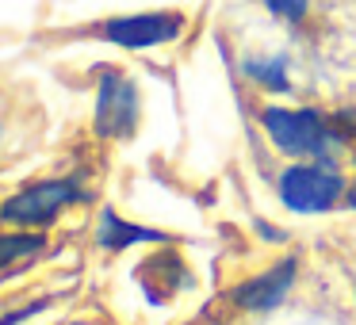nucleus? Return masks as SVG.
Returning <instances> with one entry per match:
<instances>
[{
    "instance_id": "nucleus-7",
    "label": "nucleus",
    "mask_w": 356,
    "mask_h": 325,
    "mask_svg": "<svg viewBox=\"0 0 356 325\" xmlns=\"http://www.w3.org/2000/svg\"><path fill=\"white\" fill-rule=\"evenodd\" d=\"M138 241H165V233L157 230H142V226H131L115 215V210H104L100 215V245L119 253V249H131Z\"/></svg>"
},
{
    "instance_id": "nucleus-11",
    "label": "nucleus",
    "mask_w": 356,
    "mask_h": 325,
    "mask_svg": "<svg viewBox=\"0 0 356 325\" xmlns=\"http://www.w3.org/2000/svg\"><path fill=\"white\" fill-rule=\"evenodd\" d=\"M42 306H47V299H42V302H31V306H27V310H12L8 317H0V325H19V322H27V317H31V314H39Z\"/></svg>"
},
{
    "instance_id": "nucleus-4",
    "label": "nucleus",
    "mask_w": 356,
    "mask_h": 325,
    "mask_svg": "<svg viewBox=\"0 0 356 325\" xmlns=\"http://www.w3.org/2000/svg\"><path fill=\"white\" fill-rule=\"evenodd\" d=\"M138 123V88L123 73L108 69L96 92V131L104 138H127Z\"/></svg>"
},
{
    "instance_id": "nucleus-3",
    "label": "nucleus",
    "mask_w": 356,
    "mask_h": 325,
    "mask_svg": "<svg viewBox=\"0 0 356 325\" xmlns=\"http://www.w3.org/2000/svg\"><path fill=\"white\" fill-rule=\"evenodd\" d=\"M81 199H85V192L73 180H47V184L24 188L12 199H4L0 218L4 222H19V226H47L58 210H65L70 203H81Z\"/></svg>"
},
{
    "instance_id": "nucleus-6",
    "label": "nucleus",
    "mask_w": 356,
    "mask_h": 325,
    "mask_svg": "<svg viewBox=\"0 0 356 325\" xmlns=\"http://www.w3.org/2000/svg\"><path fill=\"white\" fill-rule=\"evenodd\" d=\"M291 279H295V260H284V264H276L272 272H264V276L241 283L234 299H238V306H245V310H272L287 294Z\"/></svg>"
},
{
    "instance_id": "nucleus-8",
    "label": "nucleus",
    "mask_w": 356,
    "mask_h": 325,
    "mask_svg": "<svg viewBox=\"0 0 356 325\" xmlns=\"http://www.w3.org/2000/svg\"><path fill=\"white\" fill-rule=\"evenodd\" d=\"M42 245H47L42 233H0V268L12 264V260H19V256L39 253Z\"/></svg>"
},
{
    "instance_id": "nucleus-10",
    "label": "nucleus",
    "mask_w": 356,
    "mask_h": 325,
    "mask_svg": "<svg viewBox=\"0 0 356 325\" xmlns=\"http://www.w3.org/2000/svg\"><path fill=\"white\" fill-rule=\"evenodd\" d=\"M264 4H268V12H276L280 19H287V24H299L310 8V0H264Z\"/></svg>"
},
{
    "instance_id": "nucleus-5",
    "label": "nucleus",
    "mask_w": 356,
    "mask_h": 325,
    "mask_svg": "<svg viewBox=\"0 0 356 325\" xmlns=\"http://www.w3.org/2000/svg\"><path fill=\"white\" fill-rule=\"evenodd\" d=\"M184 31V16L177 12H146V16H119L104 24V39L127 50H146V47H161V42L180 39Z\"/></svg>"
},
{
    "instance_id": "nucleus-12",
    "label": "nucleus",
    "mask_w": 356,
    "mask_h": 325,
    "mask_svg": "<svg viewBox=\"0 0 356 325\" xmlns=\"http://www.w3.org/2000/svg\"><path fill=\"white\" fill-rule=\"evenodd\" d=\"M348 203H353V207H356V184L348 188Z\"/></svg>"
},
{
    "instance_id": "nucleus-9",
    "label": "nucleus",
    "mask_w": 356,
    "mask_h": 325,
    "mask_svg": "<svg viewBox=\"0 0 356 325\" xmlns=\"http://www.w3.org/2000/svg\"><path fill=\"white\" fill-rule=\"evenodd\" d=\"M245 73L253 81H261L264 88H287V62L284 58H272V62H249L245 65Z\"/></svg>"
},
{
    "instance_id": "nucleus-2",
    "label": "nucleus",
    "mask_w": 356,
    "mask_h": 325,
    "mask_svg": "<svg viewBox=\"0 0 356 325\" xmlns=\"http://www.w3.org/2000/svg\"><path fill=\"white\" fill-rule=\"evenodd\" d=\"M345 192V180L333 172V165L314 161V165H295L280 176V199L291 210L314 215V210H330Z\"/></svg>"
},
{
    "instance_id": "nucleus-1",
    "label": "nucleus",
    "mask_w": 356,
    "mask_h": 325,
    "mask_svg": "<svg viewBox=\"0 0 356 325\" xmlns=\"http://www.w3.org/2000/svg\"><path fill=\"white\" fill-rule=\"evenodd\" d=\"M268 138L291 157H318L325 161L333 146V131L318 111L310 108H264L261 115Z\"/></svg>"
}]
</instances>
